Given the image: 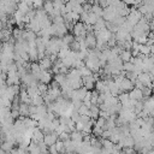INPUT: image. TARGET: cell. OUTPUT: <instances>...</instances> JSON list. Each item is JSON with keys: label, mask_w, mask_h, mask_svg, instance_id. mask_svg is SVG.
Listing matches in <instances>:
<instances>
[{"label": "cell", "mask_w": 154, "mask_h": 154, "mask_svg": "<svg viewBox=\"0 0 154 154\" xmlns=\"http://www.w3.org/2000/svg\"><path fill=\"white\" fill-rule=\"evenodd\" d=\"M72 32H73L75 37H77V36H85V35H87V28H85V24L82 23L81 20H78L77 23L73 24Z\"/></svg>", "instance_id": "cell-1"}, {"label": "cell", "mask_w": 154, "mask_h": 154, "mask_svg": "<svg viewBox=\"0 0 154 154\" xmlns=\"http://www.w3.org/2000/svg\"><path fill=\"white\" fill-rule=\"evenodd\" d=\"M82 82H83V87H84L87 90H94L96 79H95V77H94L93 73L89 75V76H84V77H82Z\"/></svg>", "instance_id": "cell-2"}, {"label": "cell", "mask_w": 154, "mask_h": 154, "mask_svg": "<svg viewBox=\"0 0 154 154\" xmlns=\"http://www.w3.org/2000/svg\"><path fill=\"white\" fill-rule=\"evenodd\" d=\"M134 88H135L134 82H131V81L128 79L126 77H124L123 81H122L120 84H119V89H120L122 93H129V91H131Z\"/></svg>", "instance_id": "cell-3"}, {"label": "cell", "mask_w": 154, "mask_h": 154, "mask_svg": "<svg viewBox=\"0 0 154 154\" xmlns=\"http://www.w3.org/2000/svg\"><path fill=\"white\" fill-rule=\"evenodd\" d=\"M85 45L88 49H94L96 47V36L94 31H88L85 35Z\"/></svg>", "instance_id": "cell-4"}, {"label": "cell", "mask_w": 154, "mask_h": 154, "mask_svg": "<svg viewBox=\"0 0 154 154\" xmlns=\"http://www.w3.org/2000/svg\"><path fill=\"white\" fill-rule=\"evenodd\" d=\"M58 141V135L53 131V132H48V134H45L43 136V143L47 146V147H51L53 144H55V142Z\"/></svg>", "instance_id": "cell-5"}, {"label": "cell", "mask_w": 154, "mask_h": 154, "mask_svg": "<svg viewBox=\"0 0 154 154\" xmlns=\"http://www.w3.org/2000/svg\"><path fill=\"white\" fill-rule=\"evenodd\" d=\"M137 81H140L143 87H150L152 88V76L148 72H141L137 76Z\"/></svg>", "instance_id": "cell-6"}, {"label": "cell", "mask_w": 154, "mask_h": 154, "mask_svg": "<svg viewBox=\"0 0 154 154\" xmlns=\"http://www.w3.org/2000/svg\"><path fill=\"white\" fill-rule=\"evenodd\" d=\"M37 63H38V66L41 67V70H45V71H49L52 69V66H53V61L47 55L43 57L42 59H40Z\"/></svg>", "instance_id": "cell-7"}, {"label": "cell", "mask_w": 154, "mask_h": 154, "mask_svg": "<svg viewBox=\"0 0 154 154\" xmlns=\"http://www.w3.org/2000/svg\"><path fill=\"white\" fill-rule=\"evenodd\" d=\"M43 136H45L43 131L41 129H38V128H35L32 130V134H31V142L38 144L40 142H43Z\"/></svg>", "instance_id": "cell-8"}, {"label": "cell", "mask_w": 154, "mask_h": 154, "mask_svg": "<svg viewBox=\"0 0 154 154\" xmlns=\"http://www.w3.org/2000/svg\"><path fill=\"white\" fill-rule=\"evenodd\" d=\"M52 81H53L52 72H51V71H45V70H42V72H41V75H40V78H38V82L48 85Z\"/></svg>", "instance_id": "cell-9"}, {"label": "cell", "mask_w": 154, "mask_h": 154, "mask_svg": "<svg viewBox=\"0 0 154 154\" xmlns=\"http://www.w3.org/2000/svg\"><path fill=\"white\" fill-rule=\"evenodd\" d=\"M129 97H130L131 100H135V101H142V100H143L142 89L134 88L131 91H129Z\"/></svg>", "instance_id": "cell-10"}, {"label": "cell", "mask_w": 154, "mask_h": 154, "mask_svg": "<svg viewBox=\"0 0 154 154\" xmlns=\"http://www.w3.org/2000/svg\"><path fill=\"white\" fill-rule=\"evenodd\" d=\"M43 11L48 14V16H52V13L54 12V6H53V1L51 0H45L43 2V6H42Z\"/></svg>", "instance_id": "cell-11"}, {"label": "cell", "mask_w": 154, "mask_h": 154, "mask_svg": "<svg viewBox=\"0 0 154 154\" xmlns=\"http://www.w3.org/2000/svg\"><path fill=\"white\" fill-rule=\"evenodd\" d=\"M18 112H19V117H23V118L30 117V114H29V105L20 103L19 107H18Z\"/></svg>", "instance_id": "cell-12"}, {"label": "cell", "mask_w": 154, "mask_h": 154, "mask_svg": "<svg viewBox=\"0 0 154 154\" xmlns=\"http://www.w3.org/2000/svg\"><path fill=\"white\" fill-rule=\"evenodd\" d=\"M119 58L123 63H126V61H130L131 58H132V54H131V51H128V49H123L120 53H119Z\"/></svg>", "instance_id": "cell-13"}, {"label": "cell", "mask_w": 154, "mask_h": 154, "mask_svg": "<svg viewBox=\"0 0 154 154\" xmlns=\"http://www.w3.org/2000/svg\"><path fill=\"white\" fill-rule=\"evenodd\" d=\"M31 8H32V7H31L30 5H28L26 2H24V1H20V2L18 4V6H17V10L20 11L22 13H24V14H26Z\"/></svg>", "instance_id": "cell-14"}, {"label": "cell", "mask_w": 154, "mask_h": 154, "mask_svg": "<svg viewBox=\"0 0 154 154\" xmlns=\"http://www.w3.org/2000/svg\"><path fill=\"white\" fill-rule=\"evenodd\" d=\"M61 41H63V43H64L65 46H70V45L75 41V37H73L72 34H66V35H64V36L61 37Z\"/></svg>", "instance_id": "cell-15"}, {"label": "cell", "mask_w": 154, "mask_h": 154, "mask_svg": "<svg viewBox=\"0 0 154 154\" xmlns=\"http://www.w3.org/2000/svg\"><path fill=\"white\" fill-rule=\"evenodd\" d=\"M30 105H34V106H41V105H45V100H43V96L42 95H37L35 97L31 99V103Z\"/></svg>", "instance_id": "cell-16"}, {"label": "cell", "mask_w": 154, "mask_h": 154, "mask_svg": "<svg viewBox=\"0 0 154 154\" xmlns=\"http://www.w3.org/2000/svg\"><path fill=\"white\" fill-rule=\"evenodd\" d=\"M91 12L94 13V14H96L99 18H102V12H103V8H101L97 4H94L93 6H91Z\"/></svg>", "instance_id": "cell-17"}, {"label": "cell", "mask_w": 154, "mask_h": 154, "mask_svg": "<svg viewBox=\"0 0 154 154\" xmlns=\"http://www.w3.org/2000/svg\"><path fill=\"white\" fill-rule=\"evenodd\" d=\"M123 71L124 72H131L135 70V65L131 63V61H126V63H123Z\"/></svg>", "instance_id": "cell-18"}, {"label": "cell", "mask_w": 154, "mask_h": 154, "mask_svg": "<svg viewBox=\"0 0 154 154\" xmlns=\"http://www.w3.org/2000/svg\"><path fill=\"white\" fill-rule=\"evenodd\" d=\"M48 88H49V87H48L47 84H43V83H40V82L37 83V89H38V91H40L41 95H45V94L48 91Z\"/></svg>", "instance_id": "cell-19"}, {"label": "cell", "mask_w": 154, "mask_h": 154, "mask_svg": "<svg viewBox=\"0 0 154 154\" xmlns=\"http://www.w3.org/2000/svg\"><path fill=\"white\" fill-rule=\"evenodd\" d=\"M77 112L79 113V116H88V117H89V107L85 106V105H82V106L77 109Z\"/></svg>", "instance_id": "cell-20"}, {"label": "cell", "mask_w": 154, "mask_h": 154, "mask_svg": "<svg viewBox=\"0 0 154 154\" xmlns=\"http://www.w3.org/2000/svg\"><path fill=\"white\" fill-rule=\"evenodd\" d=\"M58 140H60V141H63V142H66V141L70 140V134H67V132H61V134L58 136Z\"/></svg>", "instance_id": "cell-21"}, {"label": "cell", "mask_w": 154, "mask_h": 154, "mask_svg": "<svg viewBox=\"0 0 154 154\" xmlns=\"http://www.w3.org/2000/svg\"><path fill=\"white\" fill-rule=\"evenodd\" d=\"M48 153H49V154H59L54 144H53V146H51V147H48Z\"/></svg>", "instance_id": "cell-22"}, {"label": "cell", "mask_w": 154, "mask_h": 154, "mask_svg": "<svg viewBox=\"0 0 154 154\" xmlns=\"http://www.w3.org/2000/svg\"><path fill=\"white\" fill-rule=\"evenodd\" d=\"M23 1H24V2H26L28 5H30V6H31V0H23Z\"/></svg>", "instance_id": "cell-23"}, {"label": "cell", "mask_w": 154, "mask_h": 154, "mask_svg": "<svg viewBox=\"0 0 154 154\" xmlns=\"http://www.w3.org/2000/svg\"><path fill=\"white\" fill-rule=\"evenodd\" d=\"M2 45H4V42L0 40V53H1V51H2Z\"/></svg>", "instance_id": "cell-24"}, {"label": "cell", "mask_w": 154, "mask_h": 154, "mask_svg": "<svg viewBox=\"0 0 154 154\" xmlns=\"http://www.w3.org/2000/svg\"><path fill=\"white\" fill-rule=\"evenodd\" d=\"M2 125H4V124H2V120H1V118H0V130L2 129Z\"/></svg>", "instance_id": "cell-25"}, {"label": "cell", "mask_w": 154, "mask_h": 154, "mask_svg": "<svg viewBox=\"0 0 154 154\" xmlns=\"http://www.w3.org/2000/svg\"><path fill=\"white\" fill-rule=\"evenodd\" d=\"M13 1H14L16 4H19V2H20V1H23V0H13Z\"/></svg>", "instance_id": "cell-26"}, {"label": "cell", "mask_w": 154, "mask_h": 154, "mask_svg": "<svg viewBox=\"0 0 154 154\" xmlns=\"http://www.w3.org/2000/svg\"><path fill=\"white\" fill-rule=\"evenodd\" d=\"M0 65H1V58H0Z\"/></svg>", "instance_id": "cell-27"}]
</instances>
